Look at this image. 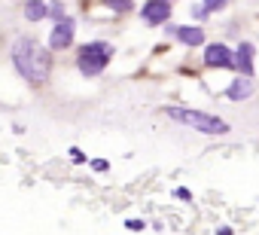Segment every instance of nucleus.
Segmentation results:
<instances>
[{"label":"nucleus","mask_w":259,"mask_h":235,"mask_svg":"<svg viewBox=\"0 0 259 235\" xmlns=\"http://www.w3.org/2000/svg\"><path fill=\"white\" fill-rule=\"evenodd\" d=\"M10 58H13L16 73H19L28 86L40 89V86L49 83V76H52V64H55V61H52V49L43 46L37 37H31V34L19 37V40L13 43Z\"/></svg>","instance_id":"1"},{"label":"nucleus","mask_w":259,"mask_h":235,"mask_svg":"<svg viewBox=\"0 0 259 235\" xmlns=\"http://www.w3.org/2000/svg\"><path fill=\"white\" fill-rule=\"evenodd\" d=\"M162 113L168 116V120H174V123H180V126H186V129H195V132H201V135H210V138H217V135H229V123L220 120L217 113H207V110L165 104Z\"/></svg>","instance_id":"2"},{"label":"nucleus","mask_w":259,"mask_h":235,"mask_svg":"<svg viewBox=\"0 0 259 235\" xmlns=\"http://www.w3.org/2000/svg\"><path fill=\"white\" fill-rule=\"evenodd\" d=\"M116 55V46L110 40H89L76 49V70L85 76V80H95L107 70V64L113 61Z\"/></svg>","instance_id":"3"},{"label":"nucleus","mask_w":259,"mask_h":235,"mask_svg":"<svg viewBox=\"0 0 259 235\" xmlns=\"http://www.w3.org/2000/svg\"><path fill=\"white\" fill-rule=\"evenodd\" d=\"M73 37H76V19L67 16L64 22L52 25V34H49V43H46V46H49L52 52H64V49L73 46Z\"/></svg>","instance_id":"4"},{"label":"nucleus","mask_w":259,"mask_h":235,"mask_svg":"<svg viewBox=\"0 0 259 235\" xmlns=\"http://www.w3.org/2000/svg\"><path fill=\"white\" fill-rule=\"evenodd\" d=\"M204 67H210V70H235V52L226 43H207L204 46Z\"/></svg>","instance_id":"5"},{"label":"nucleus","mask_w":259,"mask_h":235,"mask_svg":"<svg viewBox=\"0 0 259 235\" xmlns=\"http://www.w3.org/2000/svg\"><path fill=\"white\" fill-rule=\"evenodd\" d=\"M138 16L144 19V25L159 28V25H165L171 19V4H168V0H147V4H141Z\"/></svg>","instance_id":"6"},{"label":"nucleus","mask_w":259,"mask_h":235,"mask_svg":"<svg viewBox=\"0 0 259 235\" xmlns=\"http://www.w3.org/2000/svg\"><path fill=\"white\" fill-rule=\"evenodd\" d=\"M253 61H256V46L250 40H241L235 46V73L244 80H253Z\"/></svg>","instance_id":"7"},{"label":"nucleus","mask_w":259,"mask_h":235,"mask_svg":"<svg viewBox=\"0 0 259 235\" xmlns=\"http://www.w3.org/2000/svg\"><path fill=\"white\" fill-rule=\"evenodd\" d=\"M168 37H174L177 43H183V46H189V49H192V46H201V43L207 40V34H204L198 25H180V28L171 25V28H168Z\"/></svg>","instance_id":"8"},{"label":"nucleus","mask_w":259,"mask_h":235,"mask_svg":"<svg viewBox=\"0 0 259 235\" xmlns=\"http://www.w3.org/2000/svg\"><path fill=\"white\" fill-rule=\"evenodd\" d=\"M253 92H256V83L253 80H244V76H235L229 86H226V98L229 101H247V98H253Z\"/></svg>","instance_id":"9"},{"label":"nucleus","mask_w":259,"mask_h":235,"mask_svg":"<svg viewBox=\"0 0 259 235\" xmlns=\"http://www.w3.org/2000/svg\"><path fill=\"white\" fill-rule=\"evenodd\" d=\"M22 13H25L28 22H43V19H49V4L46 0H28L22 7Z\"/></svg>","instance_id":"10"},{"label":"nucleus","mask_w":259,"mask_h":235,"mask_svg":"<svg viewBox=\"0 0 259 235\" xmlns=\"http://www.w3.org/2000/svg\"><path fill=\"white\" fill-rule=\"evenodd\" d=\"M220 10H226V0H204V4H192V16H195L198 22L210 19V16L220 13Z\"/></svg>","instance_id":"11"},{"label":"nucleus","mask_w":259,"mask_h":235,"mask_svg":"<svg viewBox=\"0 0 259 235\" xmlns=\"http://www.w3.org/2000/svg\"><path fill=\"white\" fill-rule=\"evenodd\" d=\"M110 13H119V16H128V13H135V4L132 0H110Z\"/></svg>","instance_id":"12"},{"label":"nucleus","mask_w":259,"mask_h":235,"mask_svg":"<svg viewBox=\"0 0 259 235\" xmlns=\"http://www.w3.org/2000/svg\"><path fill=\"white\" fill-rule=\"evenodd\" d=\"M49 19L58 25V22H64L67 19V7L64 4H49Z\"/></svg>","instance_id":"13"},{"label":"nucleus","mask_w":259,"mask_h":235,"mask_svg":"<svg viewBox=\"0 0 259 235\" xmlns=\"http://www.w3.org/2000/svg\"><path fill=\"white\" fill-rule=\"evenodd\" d=\"M67 153H70V159H73V162H76V165H85V162H89V156H85V153H82V150H79V147H70V150H67Z\"/></svg>","instance_id":"14"},{"label":"nucleus","mask_w":259,"mask_h":235,"mask_svg":"<svg viewBox=\"0 0 259 235\" xmlns=\"http://www.w3.org/2000/svg\"><path fill=\"white\" fill-rule=\"evenodd\" d=\"M89 165H92V168H95L98 174H104V171H110V162H107V159H92Z\"/></svg>","instance_id":"15"},{"label":"nucleus","mask_w":259,"mask_h":235,"mask_svg":"<svg viewBox=\"0 0 259 235\" xmlns=\"http://www.w3.org/2000/svg\"><path fill=\"white\" fill-rule=\"evenodd\" d=\"M144 226H147V223H144V220H135V217H132V220H125V229H128V232H141Z\"/></svg>","instance_id":"16"},{"label":"nucleus","mask_w":259,"mask_h":235,"mask_svg":"<svg viewBox=\"0 0 259 235\" xmlns=\"http://www.w3.org/2000/svg\"><path fill=\"white\" fill-rule=\"evenodd\" d=\"M174 199H180V202H192V192H189L186 186H177V189H174Z\"/></svg>","instance_id":"17"},{"label":"nucleus","mask_w":259,"mask_h":235,"mask_svg":"<svg viewBox=\"0 0 259 235\" xmlns=\"http://www.w3.org/2000/svg\"><path fill=\"white\" fill-rule=\"evenodd\" d=\"M217 235H235V229H232V226H220Z\"/></svg>","instance_id":"18"}]
</instances>
